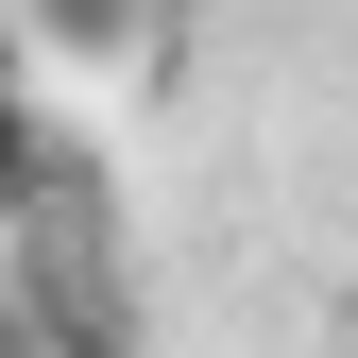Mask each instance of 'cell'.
I'll return each mask as SVG.
<instances>
[{
  "mask_svg": "<svg viewBox=\"0 0 358 358\" xmlns=\"http://www.w3.org/2000/svg\"><path fill=\"white\" fill-rule=\"evenodd\" d=\"M0 34H52V52H137V0H0Z\"/></svg>",
  "mask_w": 358,
  "mask_h": 358,
  "instance_id": "6da1fadb",
  "label": "cell"
},
{
  "mask_svg": "<svg viewBox=\"0 0 358 358\" xmlns=\"http://www.w3.org/2000/svg\"><path fill=\"white\" fill-rule=\"evenodd\" d=\"M34 171H52V137H34V52L0 34V205H17Z\"/></svg>",
  "mask_w": 358,
  "mask_h": 358,
  "instance_id": "7a4b0ae2",
  "label": "cell"
}]
</instances>
